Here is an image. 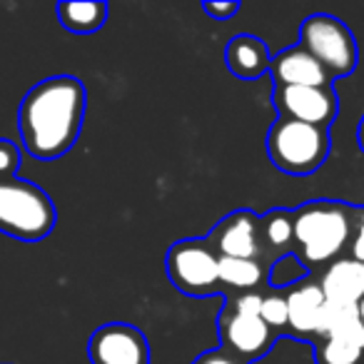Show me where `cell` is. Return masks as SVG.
<instances>
[{
	"label": "cell",
	"instance_id": "cell-12",
	"mask_svg": "<svg viewBox=\"0 0 364 364\" xmlns=\"http://www.w3.org/2000/svg\"><path fill=\"white\" fill-rule=\"evenodd\" d=\"M225 63L230 73L240 80H257L269 73L272 55L267 46L255 36H235L225 48Z\"/></svg>",
	"mask_w": 364,
	"mask_h": 364
},
{
	"label": "cell",
	"instance_id": "cell-4",
	"mask_svg": "<svg viewBox=\"0 0 364 364\" xmlns=\"http://www.w3.org/2000/svg\"><path fill=\"white\" fill-rule=\"evenodd\" d=\"M349 218L339 205L312 203L294 213V247L307 267L334 259L349 240Z\"/></svg>",
	"mask_w": 364,
	"mask_h": 364
},
{
	"label": "cell",
	"instance_id": "cell-24",
	"mask_svg": "<svg viewBox=\"0 0 364 364\" xmlns=\"http://www.w3.org/2000/svg\"><path fill=\"white\" fill-rule=\"evenodd\" d=\"M193 364H247V362H242L240 357L230 354L228 349L218 347V349H208V352H203L200 357H195Z\"/></svg>",
	"mask_w": 364,
	"mask_h": 364
},
{
	"label": "cell",
	"instance_id": "cell-19",
	"mask_svg": "<svg viewBox=\"0 0 364 364\" xmlns=\"http://www.w3.org/2000/svg\"><path fill=\"white\" fill-rule=\"evenodd\" d=\"M359 319V304L357 302H337V299H327L319 314V327L317 337H327V334L337 332V329L347 327V324Z\"/></svg>",
	"mask_w": 364,
	"mask_h": 364
},
{
	"label": "cell",
	"instance_id": "cell-26",
	"mask_svg": "<svg viewBox=\"0 0 364 364\" xmlns=\"http://www.w3.org/2000/svg\"><path fill=\"white\" fill-rule=\"evenodd\" d=\"M352 259L364 262V223L359 225L357 235H354V240H352Z\"/></svg>",
	"mask_w": 364,
	"mask_h": 364
},
{
	"label": "cell",
	"instance_id": "cell-3",
	"mask_svg": "<svg viewBox=\"0 0 364 364\" xmlns=\"http://www.w3.org/2000/svg\"><path fill=\"white\" fill-rule=\"evenodd\" d=\"M267 155L287 175H309L329 155V130L309 122L279 117L267 132Z\"/></svg>",
	"mask_w": 364,
	"mask_h": 364
},
{
	"label": "cell",
	"instance_id": "cell-28",
	"mask_svg": "<svg viewBox=\"0 0 364 364\" xmlns=\"http://www.w3.org/2000/svg\"><path fill=\"white\" fill-rule=\"evenodd\" d=\"M359 319H362V324H364V299L359 302Z\"/></svg>",
	"mask_w": 364,
	"mask_h": 364
},
{
	"label": "cell",
	"instance_id": "cell-20",
	"mask_svg": "<svg viewBox=\"0 0 364 364\" xmlns=\"http://www.w3.org/2000/svg\"><path fill=\"white\" fill-rule=\"evenodd\" d=\"M304 277H307V264L297 255H284V257L274 259L267 272V279L272 287H287V284H294Z\"/></svg>",
	"mask_w": 364,
	"mask_h": 364
},
{
	"label": "cell",
	"instance_id": "cell-18",
	"mask_svg": "<svg viewBox=\"0 0 364 364\" xmlns=\"http://www.w3.org/2000/svg\"><path fill=\"white\" fill-rule=\"evenodd\" d=\"M364 347L347 339L319 337L317 344V364H362Z\"/></svg>",
	"mask_w": 364,
	"mask_h": 364
},
{
	"label": "cell",
	"instance_id": "cell-5",
	"mask_svg": "<svg viewBox=\"0 0 364 364\" xmlns=\"http://www.w3.org/2000/svg\"><path fill=\"white\" fill-rule=\"evenodd\" d=\"M165 269L170 282L190 297L220 292V257L205 237H188L172 245Z\"/></svg>",
	"mask_w": 364,
	"mask_h": 364
},
{
	"label": "cell",
	"instance_id": "cell-9",
	"mask_svg": "<svg viewBox=\"0 0 364 364\" xmlns=\"http://www.w3.org/2000/svg\"><path fill=\"white\" fill-rule=\"evenodd\" d=\"M205 240L218 252V257L259 259L264 252L259 218L252 210H235L225 215Z\"/></svg>",
	"mask_w": 364,
	"mask_h": 364
},
{
	"label": "cell",
	"instance_id": "cell-15",
	"mask_svg": "<svg viewBox=\"0 0 364 364\" xmlns=\"http://www.w3.org/2000/svg\"><path fill=\"white\" fill-rule=\"evenodd\" d=\"M55 13L63 28H68L70 33H95L107 21V3H95V0L58 3Z\"/></svg>",
	"mask_w": 364,
	"mask_h": 364
},
{
	"label": "cell",
	"instance_id": "cell-14",
	"mask_svg": "<svg viewBox=\"0 0 364 364\" xmlns=\"http://www.w3.org/2000/svg\"><path fill=\"white\" fill-rule=\"evenodd\" d=\"M324 297L337 302H362L364 299V262L359 259H337L322 274Z\"/></svg>",
	"mask_w": 364,
	"mask_h": 364
},
{
	"label": "cell",
	"instance_id": "cell-11",
	"mask_svg": "<svg viewBox=\"0 0 364 364\" xmlns=\"http://www.w3.org/2000/svg\"><path fill=\"white\" fill-rule=\"evenodd\" d=\"M269 75L274 80V87H329V75L302 46L287 48V50L272 55Z\"/></svg>",
	"mask_w": 364,
	"mask_h": 364
},
{
	"label": "cell",
	"instance_id": "cell-22",
	"mask_svg": "<svg viewBox=\"0 0 364 364\" xmlns=\"http://www.w3.org/2000/svg\"><path fill=\"white\" fill-rule=\"evenodd\" d=\"M23 165V152L13 140L0 137V180L18 177V170Z\"/></svg>",
	"mask_w": 364,
	"mask_h": 364
},
{
	"label": "cell",
	"instance_id": "cell-25",
	"mask_svg": "<svg viewBox=\"0 0 364 364\" xmlns=\"http://www.w3.org/2000/svg\"><path fill=\"white\" fill-rule=\"evenodd\" d=\"M203 11L208 13L213 21H228V18H232L235 13L240 11V3H215V0H205L203 3Z\"/></svg>",
	"mask_w": 364,
	"mask_h": 364
},
{
	"label": "cell",
	"instance_id": "cell-27",
	"mask_svg": "<svg viewBox=\"0 0 364 364\" xmlns=\"http://www.w3.org/2000/svg\"><path fill=\"white\" fill-rule=\"evenodd\" d=\"M359 145H362V150H364V120H362V125H359Z\"/></svg>",
	"mask_w": 364,
	"mask_h": 364
},
{
	"label": "cell",
	"instance_id": "cell-1",
	"mask_svg": "<svg viewBox=\"0 0 364 364\" xmlns=\"http://www.w3.org/2000/svg\"><path fill=\"white\" fill-rule=\"evenodd\" d=\"M87 92L73 75H53L26 92L18 110L23 147L36 160L53 162L63 157L82 130Z\"/></svg>",
	"mask_w": 364,
	"mask_h": 364
},
{
	"label": "cell",
	"instance_id": "cell-21",
	"mask_svg": "<svg viewBox=\"0 0 364 364\" xmlns=\"http://www.w3.org/2000/svg\"><path fill=\"white\" fill-rule=\"evenodd\" d=\"M262 322L267 324L272 332H282L289 322L287 312V294H264L262 299V312H259Z\"/></svg>",
	"mask_w": 364,
	"mask_h": 364
},
{
	"label": "cell",
	"instance_id": "cell-13",
	"mask_svg": "<svg viewBox=\"0 0 364 364\" xmlns=\"http://www.w3.org/2000/svg\"><path fill=\"white\" fill-rule=\"evenodd\" d=\"M327 302L322 287L317 282H302L287 294V312L289 322L287 329L299 337H309V334H317L319 327V314Z\"/></svg>",
	"mask_w": 364,
	"mask_h": 364
},
{
	"label": "cell",
	"instance_id": "cell-10",
	"mask_svg": "<svg viewBox=\"0 0 364 364\" xmlns=\"http://www.w3.org/2000/svg\"><path fill=\"white\" fill-rule=\"evenodd\" d=\"M272 102L279 117L329 127L337 117V95L332 87H274Z\"/></svg>",
	"mask_w": 364,
	"mask_h": 364
},
{
	"label": "cell",
	"instance_id": "cell-16",
	"mask_svg": "<svg viewBox=\"0 0 364 364\" xmlns=\"http://www.w3.org/2000/svg\"><path fill=\"white\" fill-rule=\"evenodd\" d=\"M264 279V264L259 259L220 257V287L242 292H257Z\"/></svg>",
	"mask_w": 364,
	"mask_h": 364
},
{
	"label": "cell",
	"instance_id": "cell-8",
	"mask_svg": "<svg viewBox=\"0 0 364 364\" xmlns=\"http://www.w3.org/2000/svg\"><path fill=\"white\" fill-rule=\"evenodd\" d=\"M87 357L90 364H150V344L142 329L110 322L92 332Z\"/></svg>",
	"mask_w": 364,
	"mask_h": 364
},
{
	"label": "cell",
	"instance_id": "cell-2",
	"mask_svg": "<svg viewBox=\"0 0 364 364\" xmlns=\"http://www.w3.org/2000/svg\"><path fill=\"white\" fill-rule=\"evenodd\" d=\"M55 205L36 182L0 180V232L21 242H41L55 228Z\"/></svg>",
	"mask_w": 364,
	"mask_h": 364
},
{
	"label": "cell",
	"instance_id": "cell-17",
	"mask_svg": "<svg viewBox=\"0 0 364 364\" xmlns=\"http://www.w3.org/2000/svg\"><path fill=\"white\" fill-rule=\"evenodd\" d=\"M262 230V245L277 252V259L289 255L287 250L294 245V213L287 210H272L264 218H259Z\"/></svg>",
	"mask_w": 364,
	"mask_h": 364
},
{
	"label": "cell",
	"instance_id": "cell-7",
	"mask_svg": "<svg viewBox=\"0 0 364 364\" xmlns=\"http://www.w3.org/2000/svg\"><path fill=\"white\" fill-rule=\"evenodd\" d=\"M218 334L223 342L220 347L247 364L262 359L274 344V332L262 322V317L235 312L230 302L223 304V312L218 317Z\"/></svg>",
	"mask_w": 364,
	"mask_h": 364
},
{
	"label": "cell",
	"instance_id": "cell-23",
	"mask_svg": "<svg viewBox=\"0 0 364 364\" xmlns=\"http://www.w3.org/2000/svg\"><path fill=\"white\" fill-rule=\"evenodd\" d=\"M262 299H264L262 292H242V294L230 297L228 302L232 304L235 312L250 314V317H259V312H262Z\"/></svg>",
	"mask_w": 364,
	"mask_h": 364
},
{
	"label": "cell",
	"instance_id": "cell-6",
	"mask_svg": "<svg viewBox=\"0 0 364 364\" xmlns=\"http://www.w3.org/2000/svg\"><path fill=\"white\" fill-rule=\"evenodd\" d=\"M299 46L332 77L347 75L357 65V43L349 28L332 16H309L299 28Z\"/></svg>",
	"mask_w": 364,
	"mask_h": 364
}]
</instances>
